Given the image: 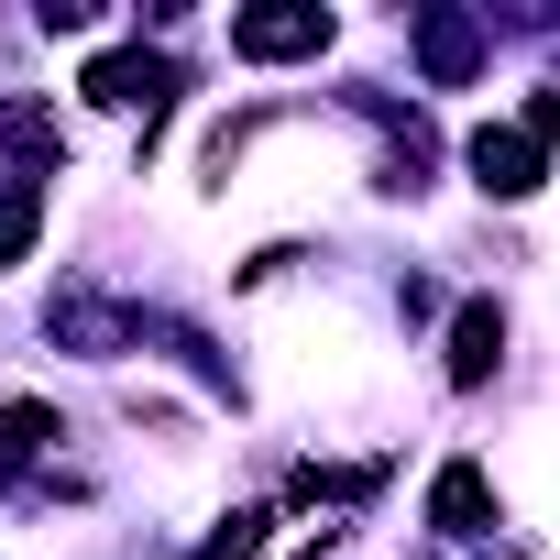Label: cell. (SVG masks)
<instances>
[{
  "label": "cell",
  "mask_w": 560,
  "mask_h": 560,
  "mask_svg": "<svg viewBox=\"0 0 560 560\" xmlns=\"http://www.w3.org/2000/svg\"><path fill=\"white\" fill-rule=\"evenodd\" d=\"M319 45H330L319 0H264V12L231 23V56H253V67H287V56H319Z\"/></svg>",
  "instance_id": "6da1fadb"
},
{
  "label": "cell",
  "mask_w": 560,
  "mask_h": 560,
  "mask_svg": "<svg viewBox=\"0 0 560 560\" xmlns=\"http://www.w3.org/2000/svg\"><path fill=\"white\" fill-rule=\"evenodd\" d=\"M78 89H89L100 110H143V121H154V110L176 100V67H165V56H143V45H110V56H89V78H78Z\"/></svg>",
  "instance_id": "7a4b0ae2"
},
{
  "label": "cell",
  "mask_w": 560,
  "mask_h": 560,
  "mask_svg": "<svg viewBox=\"0 0 560 560\" xmlns=\"http://www.w3.org/2000/svg\"><path fill=\"white\" fill-rule=\"evenodd\" d=\"M418 67H429V89H462L483 67V23L472 12H418Z\"/></svg>",
  "instance_id": "3957f363"
},
{
  "label": "cell",
  "mask_w": 560,
  "mask_h": 560,
  "mask_svg": "<svg viewBox=\"0 0 560 560\" xmlns=\"http://www.w3.org/2000/svg\"><path fill=\"white\" fill-rule=\"evenodd\" d=\"M483 198H538V132H472Z\"/></svg>",
  "instance_id": "277c9868"
},
{
  "label": "cell",
  "mask_w": 560,
  "mask_h": 560,
  "mask_svg": "<svg viewBox=\"0 0 560 560\" xmlns=\"http://www.w3.org/2000/svg\"><path fill=\"white\" fill-rule=\"evenodd\" d=\"M429 527H451V538H483V527H494V483H483L472 462H451V472L429 483Z\"/></svg>",
  "instance_id": "5b68a950"
},
{
  "label": "cell",
  "mask_w": 560,
  "mask_h": 560,
  "mask_svg": "<svg viewBox=\"0 0 560 560\" xmlns=\"http://www.w3.org/2000/svg\"><path fill=\"white\" fill-rule=\"evenodd\" d=\"M494 352H505V319H494V308H462V319H451V385H483Z\"/></svg>",
  "instance_id": "8992f818"
},
{
  "label": "cell",
  "mask_w": 560,
  "mask_h": 560,
  "mask_svg": "<svg viewBox=\"0 0 560 560\" xmlns=\"http://www.w3.org/2000/svg\"><path fill=\"white\" fill-rule=\"evenodd\" d=\"M45 440H56V407H45V396H23V407H0V483H12V472H23V462H34Z\"/></svg>",
  "instance_id": "52a82bcc"
},
{
  "label": "cell",
  "mask_w": 560,
  "mask_h": 560,
  "mask_svg": "<svg viewBox=\"0 0 560 560\" xmlns=\"http://www.w3.org/2000/svg\"><path fill=\"white\" fill-rule=\"evenodd\" d=\"M34 231H45V187H34V176H12V187H0V264H23V253H34Z\"/></svg>",
  "instance_id": "ba28073f"
},
{
  "label": "cell",
  "mask_w": 560,
  "mask_h": 560,
  "mask_svg": "<svg viewBox=\"0 0 560 560\" xmlns=\"http://www.w3.org/2000/svg\"><path fill=\"white\" fill-rule=\"evenodd\" d=\"M253 549H264V516H253V505H242V516H231V527H220V538H209V549H198V560H253Z\"/></svg>",
  "instance_id": "9c48e42d"
},
{
  "label": "cell",
  "mask_w": 560,
  "mask_h": 560,
  "mask_svg": "<svg viewBox=\"0 0 560 560\" xmlns=\"http://www.w3.org/2000/svg\"><path fill=\"white\" fill-rule=\"evenodd\" d=\"M527 132H538V143H560V89H538V110H527Z\"/></svg>",
  "instance_id": "30bf717a"
}]
</instances>
